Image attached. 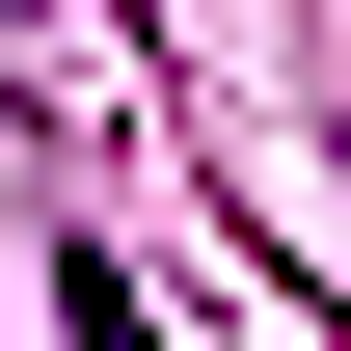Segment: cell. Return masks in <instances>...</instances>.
<instances>
[{
	"label": "cell",
	"instance_id": "cell-1",
	"mask_svg": "<svg viewBox=\"0 0 351 351\" xmlns=\"http://www.w3.org/2000/svg\"><path fill=\"white\" fill-rule=\"evenodd\" d=\"M54 324H82V351H162V324H135V270H108V243H54Z\"/></svg>",
	"mask_w": 351,
	"mask_h": 351
}]
</instances>
